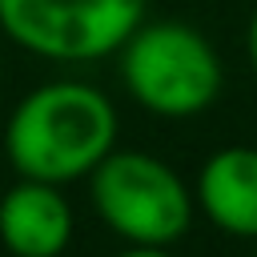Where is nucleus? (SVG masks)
<instances>
[{
    "mask_svg": "<svg viewBox=\"0 0 257 257\" xmlns=\"http://www.w3.org/2000/svg\"><path fill=\"white\" fill-rule=\"evenodd\" d=\"M116 108L88 80H44L28 88L4 124V161L16 177L52 185L88 181L116 149Z\"/></svg>",
    "mask_w": 257,
    "mask_h": 257,
    "instance_id": "f257e3e1",
    "label": "nucleus"
},
{
    "mask_svg": "<svg viewBox=\"0 0 257 257\" xmlns=\"http://www.w3.org/2000/svg\"><path fill=\"white\" fill-rule=\"evenodd\" d=\"M116 56L124 92L153 116H197L225 88L217 48L185 20H141Z\"/></svg>",
    "mask_w": 257,
    "mask_h": 257,
    "instance_id": "f03ea898",
    "label": "nucleus"
},
{
    "mask_svg": "<svg viewBox=\"0 0 257 257\" xmlns=\"http://www.w3.org/2000/svg\"><path fill=\"white\" fill-rule=\"evenodd\" d=\"M92 213L124 245H177L189 225L197 197L173 165L145 149H112L88 173Z\"/></svg>",
    "mask_w": 257,
    "mask_h": 257,
    "instance_id": "7ed1b4c3",
    "label": "nucleus"
},
{
    "mask_svg": "<svg viewBox=\"0 0 257 257\" xmlns=\"http://www.w3.org/2000/svg\"><path fill=\"white\" fill-rule=\"evenodd\" d=\"M149 0H0V32L56 64L112 56L145 20Z\"/></svg>",
    "mask_w": 257,
    "mask_h": 257,
    "instance_id": "20e7f679",
    "label": "nucleus"
},
{
    "mask_svg": "<svg viewBox=\"0 0 257 257\" xmlns=\"http://www.w3.org/2000/svg\"><path fill=\"white\" fill-rule=\"evenodd\" d=\"M72 233L76 217L64 185L16 177L0 189V249L8 257H60Z\"/></svg>",
    "mask_w": 257,
    "mask_h": 257,
    "instance_id": "39448f33",
    "label": "nucleus"
},
{
    "mask_svg": "<svg viewBox=\"0 0 257 257\" xmlns=\"http://www.w3.org/2000/svg\"><path fill=\"white\" fill-rule=\"evenodd\" d=\"M197 209L213 229L257 241V149L225 145L197 173Z\"/></svg>",
    "mask_w": 257,
    "mask_h": 257,
    "instance_id": "423d86ee",
    "label": "nucleus"
},
{
    "mask_svg": "<svg viewBox=\"0 0 257 257\" xmlns=\"http://www.w3.org/2000/svg\"><path fill=\"white\" fill-rule=\"evenodd\" d=\"M116 257H173L165 245H128V249H120Z\"/></svg>",
    "mask_w": 257,
    "mask_h": 257,
    "instance_id": "0eeeda50",
    "label": "nucleus"
},
{
    "mask_svg": "<svg viewBox=\"0 0 257 257\" xmlns=\"http://www.w3.org/2000/svg\"><path fill=\"white\" fill-rule=\"evenodd\" d=\"M245 52H249V64H253V76H257V8L249 16V32H245Z\"/></svg>",
    "mask_w": 257,
    "mask_h": 257,
    "instance_id": "6e6552de",
    "label": "nucleus"
},
{
    "mask_svg": "<svg viewBox=\"0 0 257 257\" xmlns=\"http://www.w3.org/2000/svg\"><path fill=\"white\" fill-rule=\"evenodd\" d=\"M253 257H257V253H253Z\"/></svg>",
    "mask_w": 257,
    "mask_h": 257,
    "instance_id": "1a4fd4ad",
    "label": "nucleus"
},
{
    "mask_svg": "<svg viewBox=\"0 0 257 257\" xmlns=\"http://www.w3.org/2000/svg\"><path fill=\"white\" fill-rule=\"evenodd\" d=\"M0 189H4V185H0Z\"/></svg>",
    "mask_w": 257,
    "mask_h": 257,
    "instance_id": "9d476101",
    "label": "nucleus"
}]
</instances>
